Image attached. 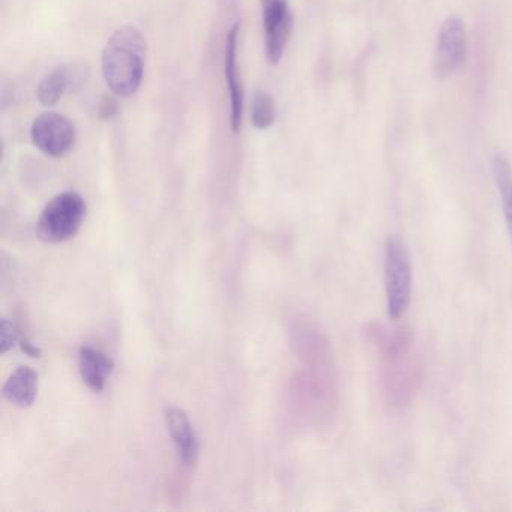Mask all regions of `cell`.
Returning a JSON list of instances; mask_svg holds the SVG:
<instances>
[{
    "label": "cell",
    "instance_id": "6da1fadb",
    "mask_svg": "<svg viewBox=\"0 0 512 512\" xmlns=\"http://www.w3.org/2000/svg\"><path fill=\"white\" fill-rule=\"evenodd\" d=\"M146 41L134 26L119 29L107 41L103 52V76L113 94L131 97L142 85Z\"/></svg>",
    "mask_w": 512,
    "mask_h": 512
},
{
    "label": "cell",
    "instance_id": "7a4b0ae2",
    "mask_svg": "<svg viewBox=\"0 0 512 512\" xmlns=\"http://www.w3.org/2000/svg\"><path fill=\"white\" fill-rule=\"evenodd\" d=\"M386 308L391 320H400L412 301V259L406 242L391 236L385 247Z\"/></svg>",
    "mask_w": 512,
    "mask_h": 512
},
{
    "label": "cell",
    "instance_id": "3957f363",
    "mask_svg": "<svg viewBox=\"0 0 512 512\" xmlns=\"http://www.w3.org/2000/svg\"><path fill=\"white\" fill-rule=\"evenodd\" d=\"M86 217V202L80 194L62 193L50 200L38 220V238L47 244L70 241Z\"/></svg>",
    "mask_w": 512,
    "mask_h": 512
},
{
    "label": "cell",
    "instance_id": "277c9868",
    "mask_svg": "<svg viewBox=\"0 0 512 512\" xmlns=\"http://www.w3.org/2000/svg\"><path fill=\"white\" fill-rule=\"evenodd\" d=\"M32 142L49 157H64L76 140L71 121L59 113L47 112L35 119L31 130Z\"/></svg>",
    "mask_w": 512,
    "mask_h": 512
},
{
    "label": "cell",
    "instance_id": "5b68a950",
    "mask_svg": "<svg viewBox=\"0 0 512 512\" xmlns=\"http://www.w3.org/2000/svg\"><path fill=\"white\" fill-rule=\"evenodd\" d=\"M467 35L463 22L457 17H449L440 26L437 35L436 59L434 67L439 77L454 74L466 61Z\"/></svg>",
    "mask_w": 512,
    "mask_h": 512
},
{
    "label": "cell",
    "instance_id": "8992f818",
    "mask_svg": "<svg viewBox=\"0 0 512 512\" xmlns=\"http://www.w3.org/2000/svg\"><path fill=\"white\" fill-rule=\"evenodd\" d=\"M262 13L266 58L275 65L283 58L284 49L292 34L293 17L287 0H262Z\"/></svg>",
    "mask_w": 512,
    "mask_h": 512
},
{
    "label": "cell",
    "instance_id": "52a82bcc",
    "mask_svg": "<svg viewBox=\"0 0 512 512\" xmlns=\"http://www.w3.org/2000/svg\"><path fill=\"white\" fill-rule=\"evenodd\" d=\"M166 422L179 460L185 466H196L197 460H199V437H197L196 430H194L187 413L179 407H167Z\"/></svg>",
    "mask_w": 512,
    "mask_h": 512
},
{
    "label": "cell",
    "instance_id": "ba28073f",
    "mask_svg": "<svg viewBox=\"0 0 512 512\" xmlns=\"http://www.w3.org/2000/svg\"><path fill=\"white\" fill-rule=\"evenodd\" d=\"M112 359L95 347L85 346L79 352V371L83 382L86 383L91 391L103 392L106 388L107 380L112 376Z\"/></svg>",
    "mask_w": 512,
    "mask_h": 512
},
{
    "label": "cell",
    "instance_id": "9c48e42d",
    "mask_svg": "<svg viewBox=\"0 0 512 512\" xmlns=\"http://www.w3.org/2000/svg\"><path fill=\"white\" fill-rule=\"evenodd\" d=\"M238 25L233 26L227 35L226 46V79L229 85L230 100H232V125L233 131L238 133L242 124V112H244V92L239 83L238 65H236V47H238Z\"/></svg>",
    "mask_w": 512,
    "mask_h": 512
},
{
    "label": "cell",
    "instance_id": "30bf717a",
    "mask_svg": "<svg viewBox=\"0 0 512 512\" xmlns=\"http://www.w3.org/2000/svg\"><path fill=\"white\" fill-rule=\"evenodd\" d=\"M38 373L31 367H19L5 382L2 388L5 400L10 401L14 406L28 409L37 400L38 395Z\"/></svg>",
    "mask_w": 512,
    "mask_h": 512
},
{
    "label": "cell",
    "instance_id": "8fae6325",
    "mask_svg": "<svg viewBox=\"0 0 512 512\" xmlns=\"http://www.w3.org/2000/svg\"><path fill=\"white\" fill-rule=\"evenodd\" d=\"M76 77L77 74H74V70L71 71L68 68H59V70L53 71L38 86V100L43 106H55L64 97L65 92L71 86L76 85Z\"/></svg>",
    "mask_w": 512,
    "mask_h": 512
},
{
    "label": "cell",
    "instance_id": "7c38bea8",
    "mask_svg": "<svg viewBox=\"0 0 512 512\" xmlns=\"http://www.w3.org/2000/svg\"><path fill=\"white\" fill-rule=\"evenodd\" d=\"M493 176L502 199L506 229L512 245V167L503 155L493 158Z\"/></svg>",
    "mask_w": 512,
    "mask_h": 512
},
{
    "label": "cell",
    "instance_id": "4fadbf2b",
    "mask_svg": "<svg viewBox=\"0 0 512 512\" xmlns=\"http://www.w3.org/2000/svg\"><path fill=\"white\" fill-rule=\"evenodd\" d=\"M253 125L259 130H266L275 122V104L268 92H257L251 107Z\"/></svg>",
    "mask_w": 512,
    "mask_h": 512
},
{
    "label": "cell",
    "instance_id": "5bb4252c",
    "mask_svg": "<svg viewBox=\"0 0 512 512\" xmlns=\"http://www.w3.org/2000/svg\"><path fill=\"white\" fill-rule=\"evenodd\" d=\"M19 341L17 326L8 319L0 320V353H7Z\"/></svg>",
    "mask_w": 512,
    "mask_h": 512
},
{
    "label": "cell",
    "instance_id": "9a60e30c",
    "mask_svg": "<svg viewBox=\"0 0 512 512\" xmlns=\"http://www.w3.org/2000/svg\"><path fill=\"white\" fill-rule=\"evenodd\" d=\"M115 112V101L110 100V98H106V100H104V103L101 104V116H103V118H110V116H112Z\"/></svg>",
    "mask_w": 512,
    "mask_h": 512
},
{
    "label": "cell",
    "instance_id": "2e32d148",
    "mask_svg": "<svg viewBox=\"0 0 512 512\" xmlns=\"http://www.w3.org/2000/svg\"><path fill=\"white\" fill-rule=\"evenodd\" d=\"M23 350H26V353H29V355L34 356V358H40L41 350L38 349V347H35L34 344L28 343V341H25V343H23Z\"/></svg>",
    "mask_w": 512,
    "mask_h": 512
}]
</instances>
